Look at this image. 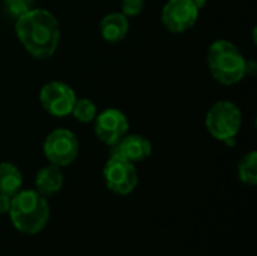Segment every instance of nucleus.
<instances>
[{
	"mask_svg": "<svg viewBox=\"0 0 257 256\" xmlns=\"http://www.w3.org/2000/svg\"><path fill=\"white\" fill-rule=\"evenodd\" d=\"M15 33L24 50L35 59L51 57L60 42V26L53 12L33 8L15 21Z\"/></svg>",
	"mask_w": 257,
	"mask_h": 256,
	"instance_id": "f257e3e1",
	"label": "nucleus"
},
{
	"mask_svg": "<svg viewBox=\"0 0 257 256\" xmlns=\"http://www.w3.org/2000/svg\"><path fill=\"white\" fill-rule=\"evenodd\" d=\"M9 219L12 226L27 235L41 232L50 220V204L36 190H20L11 199Z\"/></svg>",
	"mask_w": 257,
	"mask_h": 256,
	"instance_id": "f03ea898",
	"label": "nucleus"
},
{
	"mask_svg": "<svg viewBox=\"0 0 257 256\" xmlns=\"http://www.w3.org/2000/svg\"><path fill=\"white\" fill-rule=\"evenodd\" d=\"M206 63L211 75L223 86L239 83L245 77L248 66L241 50L227 39H217L209 45Z\"/></svg>",
	"mask_w": 257,
	"mask_h": 256,
	"instance_id": "7ed1b4c3",
	"label": "nucleus"
},
{
	"mask_svg": "<svg viewBox=\"0 0 257 256\" xmlns=\"http://www.w3.org/2000/svg\"><path fill=\"white\" fill-rule=\"evenodd\" d=\"M241 125V109L232 101H217L205 116V127L208 133L229 146L235 145V137L238 136Z\"/></svg>",
	"mask_w": 257,
	"mask_h": 256,
	"instance_id": "20e7f679",
	"label": "nucleus"
},
{
	"mask_svg": "<svg viewBox=\"0 0 257 256\" xmlns=\"http://www.w3.org/2000/svg\"><path fill=\"white\" fill-rule=\"evenodd\" d=\"M102 177L107 189L117 196H126L133 193L139 184V174L136 164L116 152H111L110 158L107 160L102 170Z\"/></svg>",
	"mask_w": 257,
	"mask_h": 256,
	"instance_id": "39448f33",
	"label": "nucleus"
},
{
	"mask_svg": "<svg viewBox=\"0 0 257 256\" xmlns=\"http://www.w3.org/2000/svg\"><path fill=\"white\" fill-rule=\"evenodd\" d=\"M42 151L50 164L65 167L77 160L80 142L71 130L56 128L47 134Z\"/></svg>",
	"mask_w": 257,
	"mask_h": 256,
	"instance_id": "423d86ee",
	"label": "nucleus"
},
{
	"mask_svg": "<svg viewBox=\"0 0 257 256\" xmlns=\"http://www.w3.org/2000/svg\"><path fill=\"white\" fill-rule=\"evenodd\" d=\"M75 100L77 95L74 89L59 80L45 83L39 92V103L42 109L54 118H63L71 115Z\"/></svg>",
	"mask_w": 257,
	"mask_h": 256,
	"instance_id": "0eeeda50",
	"label": "nucleus"
},
{
	"mask_svg": "<svg viewBox=\"0 0 257 256\" xmlns=\"http://www.w3.org/2000/svg\"><path fill=\"white\" fill-rule=\"evenodd\" d=\"M93 131L99 142L114 148L130 131L126 115L114 107L105 109L93 119Z\"/></svg>",
	"mask_w": 257,
	"mask_h": 256,
	"instance_id": "6e6552de",
	"label": "nucleus"
},
{
	"mask_svg": "<svg viewBox=\"0 0 257 256\" xmlns=\"http://www.w3.org/2000/svg\"><path fill=\"white\" fill-rule=\"evenodd\" d=\"M199 8L193 0H167L161 11V21L172 33H184L199 20Z\"/></svg>",
	"mask_w": 257,
	"mask_h": 256,
	"instance_id": "1a4fd4ad",
	"label": "nucleus"
},
{
	"mask_svg": "<svg viewBox=\"0 0 257 256\" xmlns=\"http://www.w3.org/2000/svg\"><path fill=\"white\" fill-rule=\"evenodd\" d=\"M113 152L126 158L131 163H140L151 157L152 143L148 137L142 134H126L114 148Z\"/></svg>",
	"mask_w": 257,
	"mask_h": 256,
	"instance_id": "9d476101",
	"label": "nucleus"
},
{
	"mask_svg": "<svg viewBox=\"0 0 257 256\" xmlns=\"http://www.w3.org/2000/svg\"><path fill=\"white\" fill-rule=\"evenodd\" d=\"M130 30V21L128 17H125L122 12H110L102 17L99 23V32L104 41L116 44L126 38Z\"/></svg>",
	"mask_w": 257,
	"mask_h": 256,
	"instance_id": "9b49d317",
	"label": "nucleus"
},
{
	"mask_svg": "<svg viewBox=\"0 0 257 256\" xmlns=\"http://www.w3.org/2000/svg\"><path fill=\"white\" fill-rule=\"evenodd\" d=\"M65 178L62 174V167L54 164H47L38 170L35 178V190L42 196L48 198L59 193L63 187Z\"/></svg>",
	"mask_w": 257,
	"mask_h": 256,
	"instance_id": "f8f14e48",
	"label": "nucleus"
},
{
	"mask_svg": "<svg viewBox=\"0 0 257 256\" xmlns=\"http://www.w3.org/2000/svg\"><path fill=\"white\" fill-rule=\"evenodd\" d=\"M23 187V175L21 170L11 161L0 163V193L14 196Z\"/></svg>",
	"mask_w": 257,
	"mask_h": 256,
	"instance_id": "ddd939ff",
	"label": "nucleus"
},
{
	"mask_svg": "<svg viewBox=\"0 0 257 256\" xmlns=\"http://www.w3.org/2000/svg\"><path fill=\"white\" fill-rule=\"evenodd\" d=\"M238 177L241 183L247 186L257 184V152L251 151L245 154L238 164Z\"/></svg>",
	"mask_w": 257,
	"mask_h": 256,
	"instance_id": "4468645a",
	"label": "nucleus"
},
{
	"mask_svg": "<svg viewBox=\"0 0 257 256\" xmlns=\"http://www.w3.org/2000/svg\"><path fill=\"white\" fill-rule=\"evenodd\" d=\"M71 115L81 124H89L93 122V119L98 115V109L95 106L93 101H90L89 98H77L75 104L72 107Z\"/></svg>",
	"mask_w": 257,
	"mask_h": 256,
	"instance_id": "2eb2a0df",
	"label": "nucleus"
},
{
	"mask_svg": "<svg viewBox=\"0 0 257 256\" xmlns=\"http://www.w3.org/2000/svg\"><path fill=\"white\" fill-rule=\"evenodd\" d=\"M36 0H5V8L11 17L15 20L35 8Z\"/></svg>",
	"mask_w": 257,
	"mask_h": 256,
	"instance_id": "dca6fc26",
	"label": "nucleus"
},
{
	"mask_svg": "<svg viewBox=\"0 0 257 256\" xmlns=\"http://www.w3.org/2000/svg\"><path fill=\"white\" fill-rule=\"evenodd\" d=\"M145 9V0H122L120 2V12L125 17H137Z\"/></svg>",
	"mask_w": 257,
	"mask_h": 256,
	"instance_id": "f3484780",
	"label": "nucleus"
},
{
	"mask_svg": "<svg viewBox=\"0 0 257 256\" xmlns=\"http://www.w3.org/2000/svg\"><path fill=\"white\" fill-rule=\"evenodd\" d=\"M11 196L0 193V214H8L11 208Z\"/></svg>",
	"mask_w": 257,
	"mask_h": 256,
	"instance_id": "a211bd4d",
	"label": "nucleus"
}]
</instances>
